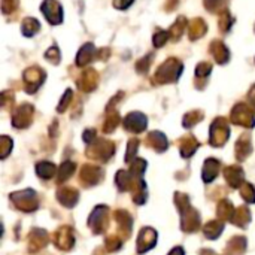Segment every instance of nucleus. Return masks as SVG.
<instances>
[{"label": "nucleus", "mask_w": 255, "mask_h": 255, "mask_svg": "<svg viewBox=\"0 0 255 255\" xmlns=\"http://www.w3.org/2000/svg\"><path fill=\"white\" fill-rule=\"evenodd\" d=\"M182 69H184V66L178 58H169L157 69V72L154 75V81L158 84L176 82L182 73Z\"/></svg>", "instance_id": "1"}, {"label": "nucleus", "mask_w": 255, "mask_h": 255, "mask_svg": "<svg viewBox=\"0 0 255 255\" xmlns=\"http://www.w3.org/2000/svg\"><path fill=\"white\" fill-rule=\"evenodd\" d=\"M46 78V73L37 67V66H33V67H28L27 70H24L22 73V81H24V90L28 93V94H33L45 81Z\"/></svg>", "instance_id": "2"}, {"label": "nucleus", "mask_w": 255, "mask_h": 255, "mask_svg": "<svg viewBox=\"0 0 255 255\" xmlns=\"http://www.w3.org/2000/svg\"><path fill=\"white\" fill-rule=\"evenodd\" d=\"M230 134L229 123L226 118H217L211 126V143L214 146H223Z\"/></svg>", "instance_id": "3"}, {"label": "nucleus", "mask_w": 255, "mask_h": 255, "mask_svg": "<svg viewBox=\"0 0 255 255\" xmlns=\"http://www.w3.org/2000/svg\"><path fill=\"white\" fill-rule=\"evenodd\" d=\"M232 121L238 126L244 127H254L255 115L251 106L245 103H239L232 111Z\"/></svg>", "instance_id": "4"}, {"label": "nucleus", "mask_w": 255, "mask_h": 255, "mask_svg": "<svg viewBox=\"0 0 255 255\" xmlns=\"http://www.w3.org/2000/svg\"><path fill=\"white\" fill-rule=\"evenodd\" d=\"M12 202L15 203V206L21 211L25 212H31L37 208V197L36 193L33 190H25L21 193H15L10 196Z\"/></svg>", "instance_id": "5"}, {"label": "nucleus", "mask_w": 255, "mask_h": 255, "mask_svg": "<svg viewBox=\"0 0 255 255\" xmlns=\"http://www.w3.org/2000/svg\"><path fill=\"white\" fill-rule=\"evenodd\" d=\"M40 10L45 15V18L49 21V24L57 25L63 21V7L57 0H45L40 4Z\"/></svg>", "instance_id": "6"}, {"label": "nucleus", "mask_w": 255, "mask_h": 255, "mask_svg": "<svg viewBox=\"0 0 255 255\" xmlns=\"http://www.w3.org/2000/svg\"><path fill=\"white\" fill-rule=\"evenodd\" d=\"M33 106L28 105V103H24L21 106H18L15 111H13V115H12V124L13 127L16 128H24V127H28L31 120H33Z\"/></svg>", "instance_id": "7"}, {"label": "nucleus", "mask_w": 255, "mask_h": 255, "mask_svg": "<svg viewBox=\"0 0 255 255\" xmlns=\"http://www.w3.org/2000/svg\"><path fill=\"white\" fill-rule=\"evenodd\" d=\"M112 154H114V145L105 139H99L94 143V146L91 149H88V157L96 158V160H102V161H106Z\"/></svg>", "instance_id": "8"}, {"label": "nucleus", "mask_w": 255, "mask_h": 255, "mask_svg": "<svg viewBox=\"0 0 255 255\" xmlns=\"http://www.w3.org/2000/svg\"><path fill=\"white\" fill-rule=\"evenodd\" d=\"M88 224L94 230V233H103V230L108 227V209L105 206L96 208L90 217Z\"/></svg>", "instance_id": "9"}, {"label": "nucleus", "mask_w": 255, "mask_h": 255, "mask_svg": "<svg viewBox=\"0 0 255 255\" xmlns=\"http://www.w3.org/2000/svg\"><path fill=\"white\" fill-rule=\"evenodd\" d=\"M124 127L131 133H140L146 128V117L140 112H131L126 117Z\"/></svg>", "instance_id": "10"}, {"label": "nucleus", "mask_w": 255, "mask_h": 255, "mask_svg": "<svg viewBox=\"0 0 255 255\" xmlns=\"http://www.w3.org/2000/svg\"><path fill=\"white\" fill-rule=\"evenodd\" d=\"M99 82V75L94 69H85L81 75V78L78 79V87L81 91L90 93L97 87Z\"/></svg>", "instance_id": "11"}, {"label": "nucleus", "mask_w": 255, "mask_h": 255, "mask_svg": "<svg viewBox=\"0 0 255 255\" xmlns=\"http://www.w3.org/2000/svg\"><path fill=\"white\" fill-rule=\"evenodd\" d=\"M209 52L218 64H226L230 60V51L223 40H212Z\"/></svg>", "instance_id": "12"}, {"label": "nucleus", "mask_w": 255, "mask_h": 255, "mask_svg": "<svg viewBox=\"0 0 255 255\" xmlns=\"http://www.w3.org/2000/svg\"><path fill=\"white\" fill-rule=\"evenodd\" d=\"M155 241H157V233L152 229L142 230L139 235V241H137V251L146 253L148 250H151L155 245Z\"/></svg>", "instance_id": "13"}, {"label": "nucleus", "mask_w": 255, "mask_h": 255, "mask_svg": "<svg viewBox=\"0 0 255 255\" xmlns=\"http://www.w3.org/2000/svg\"><path fill=\"white\" fill-rule=\"evenodd\" d=\"M96 55H97L96 46H94L93 43H85V45L79 49V52H78V55H76V64H78L79 67H84V66H87L90 61H93Z\"/></svg>", "instance_id": "14"}, {"label": "nucleus", "mask_w": 255, "mask_h": 255, "mask_svg": "<svg viewBox=\"0 0 255 255\" xmlns=\"http://www.w3.org/2000/svg\"><path fill=\"white\" fill-rule=\"evenodd\" d=\"M102 170L96 166L87 164L82 167V173H81V179L87 184V185H94L102 179Z\"/></svg>", "instance_id": "15"}, {"label": "nucleus", "mask_w": 255, "mask_h": 255, "mask_svg": "<svg viewBox=\"0 0 255 255\" xmlns=\"http://www.w3.org/2000/svg\"><path fill=\"white\" fill-rule=\"evenodd\" d=\"M208 31V25L205 22V19L202 18H194L193 21H190L188 24V36L191 40H197L202 36H205V33Z\"/></svg>", "instance_id": "16"}, {"label": "nucleus", "mask_w": 255, "mask_h": 255, "mask_svg": "<svg viewBox=\"0 0 255 255\" xmlns=\"http://www.w3.org/2000/svg\"><path fill=\"white\" fill-rule=\"evenodd\" d=\"M55 245L61 250H69L73 247V233L70 229L64 227L57 232L55 235Z\"/></svg>", "instance_id": "17"}, {"label": "nucleus", "mask_w": 255, "mask_h": 255, "mask_svg": "<svg viewBox=\"0 0 255 255\" xmlns=\"http://www.w3.org/2000/svg\"><path fill=\"white\" fill-rule=\"evenodd\" d=\"M226 179L227 182L235 187V188H239L242 187V179H244V173H242V169L238 167V166H232L229 169H226Z\"/></svg>", "instance_id": "18"}, {"label": "nucleus", "mask_w": 255, "mask_h": 255, "mask_svg": "<svg viewBox=\"0 0 255 255\" xmlns=\"http://www.w3.org/2000/svg\"><path fill=\"white\" fill-rule=\"evenodd\" d=\"M146 143L149 145V146H152L154 149H157V151H164L166 148H167V139H166V136L163 134V133H160V131H152V133H149V136H148V139H146Z\"/></svg>", "instance_id": "19"}, {"label": "nucleus", "mask_w": 255, "mask_h": 255, "mask_svg": "<svg viewBox=\"0 0 255 255\" xmlns=\"http://www.w3.org/2000/svg\"><path fill=\"white\" fill-rule=\"evenodd\" d=\"M78 200V193L75 188L66 187L58 191V202L64 206H73Z\"/></svg>", "instance_id": "20"}, {"label": "nucleus", "mask_w": 255, "mask_h": 255, "mask_svg": "<svg viewBox=\"0 0 255 255\" xmlns=\"http://www.w3.org/2000/svg\"><path fill=\"white\" fill-rule=\"evenodd\" d=\"M199 142L193 137V136H185L181 139L179 148H181V154L182 157H190L191 154H194V151L197 149Z\"/></svg>", "instance_id": "21"}, {"label": "nucleus", "mask_w": 255, "mask_h": 255, "mask_svg": "<svg viewBox=\"0 0 255 255\" xmlns=\"http://www.w3.org/2000/svg\"><path fill=\"white\" fill-rule=\"evenodd\" d=\"M218 169H220V163L217 160H214V158H209L205 163V167H203V179H205V182H211L214 178H217Z\"/></svg>", "instance_id": "22"}, {"label": "nucleus", "mask_w": 255, "mask_h": 255, "mask_svg": "<svg viewBox=\"0 0 255 255\" xmlns=\"http://www.w3.org/2000/svg\"><path fill=\"white\" fill-rule=\"evenodd\" d=\"M39 30H40V22H39L36 18H25V19L22 21L21 31H22L24 36L31 37V36H34Z\"/></svg>", "instance_id": "23"}, {"label": "nucleus", "mask_w": 255, "mask_h": 255, "mask_svg": "<svg viewBox=\"0 0 255 255\" xmlns=\"http://www.w3.org/2000/svg\"><path fill=\"white\" fill-rule=\"evenodd\" d=\"M253 146H251V140L248 137V134H244L239 140H238V145H236V154H238V158L244 160L245 157H248V154L251 152Z\"/></svg>", "instance_id": "24"}, {"label": "nucleus", "mask_w": 255, "mask_h": 255, "mask_svg": "<svg viewBox=\"0 0 255 255\" xmlns=\"http://www.w3.org/2000/svg\"><path fill=\"white\" fill-rule=\"evenodd\" d=\"M48 242V236L43 230H34L31 233V238H30V244L33 247V251L36 250H40L42 247H45V244Z\"/></svg>", "instance_id": "25"}, {"label": "nucleus", "mask_w": 255, "mask_h": 255, "mask_svg": "<svg viewBox=\"0 0 255 255\" xmlns=\"http://www.w3.org/2000/svg\"><path fill=\"white\" fill-rule=\"evenodd\" d=\"M223 227H224V224H223L221 221H212V223H209V224L205 226L203 232H205L206 238H209V239H217V238L221 235Z\"/></svg>", "instance_id": "26"}, {"label": "nucleus", "mask_w": 255, "mask_h": 255, "mask_svg": "<svg viewBox=\"0 0 255 255\" xmlns=\"http://www.w3.org/2000/svg\"><path fill=\"white\" fill-rule=\"evenodd\" d=\"M185 25H187V18H185V16H179V18L176 19V22H175V24L170 27V30H169L170 37H172L173 40H178V39L182 36Z\"/></svg>", "instance_id": "27"}, {"label": "nucleus", "mask_w": 255, "mask_h": 255, "mask_svg": "<svg viewBox=\"0 0 255 255\" xmlns=\"http://www.w3.org/2000/svg\"><path fill=\"white\" fill-rule=\"evenodd\" d=\"M120 124V115L112 111V109H108V117H106V121H105V126H103V130L106 133H111L117 128V126Z\"/></svg>", "instance_id": "28"}, {"label": "nucleus", "mask_w": 255, "mask_h": 255, "mask_svg": "<svg viewBox=\"0 0 255 255\" xmlns=\"http://www.w3.org/2000/svg\"><path fill=\"white\" fill-rule=\"evenodd\" d=\"M36 170H37V175L43 179H48L51 178L54 173H55V166L52 163H48V161H42L36 166Z\"/></svg>", "instance_id": "29"}, {"label": "nucleus", "mask_w": 255, "mask_h": 255, "mask_svg": "<svg viewBox=\"0 0 255 255\" xmlns=\"http://www.w3.org/2000/svg\"><path fill=\"white\" fill-rule=\"evenodd\" d=\"M233 22H235V18L230 15V12H229L227 9L223 10V12L220 13V30H221V31L227 33V31L232 28Z\"/></svg>", "instance_id": "30"}, {"label": "nucleus", "mask_w": 255, "mask_h": 255, "mask_svg": "<svg viewBox=\"0 0 255 255\" xmlns=\"http://www.w3.org/2000/svg\"><path fill=\"white\" fill-rule=\"evenodd\" d=\"M251 215H250V211L247 208H239L233 217V223L238 224V226H245L248 221H250Z\"/></svg>", "instance_id": "31"}, {"label": "nucleus", "mask_w": 255, "mask_h": 255, "mask_svg": "<svg viewBox=\"0 0 255 255\" xmlns=\"http://www.w3.org/2000/svg\"><path fill=\"white\" fill-rule=\"evenodd\" d=\"M202 120H203V114L200 111H193V112H188L184 117V126L185 127H193V126H196Z\"/></svg>", "instance_id": "32"}, {"label": "nucleus", "mask_w": 255, "mask_h": 255, "mask_svg": "<svg viewBox=\"0 0 255 255\" xmlns=\"http://www.w3.org/2000/svg\"><path fill=\"white\" fill-rule=\"evenodd\" d=\"M218 217L224 221V220H230L233 217V208L227 200H223L218 206Z\"/></svg>", "instance_id": "33"}, {"label": "nucleus", "mask_w": 255, "mask_h": 255, "mask_svg": "<svg viewBox=\"0 0 255 255\" xmlns=\"http://www.w3.org/2000/svg\"><path fill=\"white\" fill-rule=\"evenodd\" d=\"M169 37H170V33L169 31H166V30H157L154 33V36H152V43H154L155 48H161L167 42Z\"/></svg>", "instance_id": "34"}, {"label": "nucleus", "mask_w": 255, "mask_h": 255, "mask_svg": "<svg viewBox=\"0 0 255 255\" xmlns=\"http://www.w3.org/2000/svg\"><path fill=\"white\" fill-rule=\"evenodd\" d=\"M73 170H75V164H73L72 161H64V163L61 164V167H60L58 182H63V181H66L67 178H70L72 173H73Z\"/></svg>", "instance_id": "35"}, {"label": "nucleus", "mask_w": 255, "mask_h": 255, "mask_svg": "<svg viewBox=\"0 0 255 255\" xmlns=\"http://www.w3.org/2000/svg\"><path fill=\"white\" fill-rule=\"evenodd\" d=\"M245 244H247V241L244 238H235L229 245V251L232 254H241L245 250Z\"/></svg>", "instance_id": "36"}, {"label": "nucleus", "mask_w": 255, "mask_h": 255, "mask_svg": "<svg viewBox=\"0 0 255 255\" xmlns=\"http://www.w3.org/2000/svg\"><path fill=\"white\" fill-rule=\"evenodd\" d=\"M226 3H227V0H205V6L211 12L226 10Z\"/></svg>", "instance_id": "37"}, {"label": "nucleus", "mask_w": 255, "mask_h": 255, "mask_svg": "<svg viewBox=\"0 0 255 255\" xmlns=\"http://www.w3.org/2000/svg\"><path fill=\"white\" fill-rule=\"evenodd\" d=\"M45 58L48 60V61H51L52 64H58L60 63V60H61V54H60V49L54 45V46H51L46 52H45Z\"/></svg>", "instance_id": "38"}, {"label": "nucleus", "mask_w": 255, "mask_h": 255, "mask_svg": "<svg viewBox=\"0 0 255 255\" xmlns=\"http://www.w3.org/2000/svg\"><path fill=\"white\" fill-rule=\"evenodd\" d=\"M211 70H212V64H211V63H208V61L199 63L197 67H196V76L205 79L206 76H209Z\"/></svg>", "instance_id": "39"}, {"label": "nucleus", "mask_w": 255, "mask_h": 255, "mask_svg": "<svg viewBox=\"0 0 255 255\" xmlns=\"http://www.w3.org/2000/svg\"><path fill=\"white\" fill-rule=\"evenodd\" d=\"M72 99H73V91H72V90H66L64 96L61 97V100H60V103H58L57 111H58V112H64V111L69 108V105L72 103Z\"/></svg>", "instance_id": "40"}, {"label": "nucleus", "mask_w": 255, "mask_h": 255, "mask_svg": "<svg viewBox=\"0 0 255 255\" xmlns=\"http://www.w3.org/2000/svg\"><path fill=\"white\" fill-rule=\"evenodd\" d=\"M151 61H152V54L143 57L142 60H139V61L136 63V70H137L139 73H146L148 69H149V66H151Z\"/></svg>", "instance_id": "41"}, {"label": "nucleus", "mask_w": 255, "mask_h": 255, "mask_svg": "<svg viewBox=\"0 0 255 255\" xmlns=\"http://www.w3.org/2000/svg\"><path fill=\"white\" fill-rule=\"evenodd\" d=\"M241 191H242V196L247 202H255V190L251 184H244L241 187Z\"/></svg>", "instance_id": "42"}, {"label": "nucleus", "mask_w": 255, "mask_h": 255, "mask_svg": "<svg viewBox=\"0 0 255 255\" xmlns=\"http://www.w3.org/2000/svg\"><path fill=\"white\" fill-rule=\"evenodd\" d=\"M18 3H19L18 0H1V10H3V13L7 15V13L13 12L18 7Z\"/></svg>", "instance_id": "43"}, {"label": "nucleus", "mask_w": 255, "mask_h": 255, "mask_svg": "<svg viewBox=\"0 0 255 255\" xmlns=\"http://www.w3.org/2000/svg\"><path fill=\"white\" fill-rule=\"evenodd\" d=\"M137 146H139V140L137 139H131L128 142V149H127V155H126V161H130V155L133 158V155L136 154L137 151Z\"/></svg>", "instance_id": "44"}, {"label": "nucleus", "mask_w": 255, "mask_h": 255, "mask_svg": "<svg viewBox=\"0 0 255 255\" xmlns=\"http://www.w3.org/2000/svg\"><path fill=\"white\" fill-rule=\"evenodd\" d=\"M120 247H121V241L117 236H111V238L106 239V248H108V251H115Z\"/></svg>", "instance_id": "45"}, {"label": "nucleus", "mask_w": 255, "mask_h": 255, "mask_svg": "<svg viewBox=\"0 0 255 255\" xmlns=\"http://www.w3.org/2000/svg\"><path fill=\"white\" fill-rule=\"evenodd\" d=\"M133 1H134V0H114V6H115L117 9H120V10H124V9L130 7Z\"/></svg>", "instance_id": "46"}, {"label": "nucleus", "mask_w": 255, "mask_h": 255, "mask_svg": "<svg viewBox=\"0 0 255 255\" xmlns=\"http://www.w3.org/2000/svg\"><path fill=\"white\" fill-rule=\"evenodd\" d=\"M1 143H3V154H1V157H6V155H7V152L10 151V146H12V140H10L9 137L3 136V137H1Z\"/></svg>", "instance_id": "47"}, {"label": "nucleus", "mask_w": 255, "mask_h": 255, "mask_svg": "<svg viewBox=\"0 0 255 255\" xmlns=\"http://www.w3.org/2000/svg\"><path fill=\"white\" fill-rule=\"evenodd\" d=\"M84 140H85L87 143H93V142H96V130H93V128L87 130V131L84 133Z\"/></svg>", "instance_id": "48"}, {"label": "nucleus", "mask_w": 255, "mask_h": 255, "mask_svg": "<svg viewBox=\"0 0 255 255\" xmlns=\"http://www.w3.org/2000/svg\"><path fill=\"white\" fill-rule=\"evenodd\" d=\"M109 55H111V51H109L108 48H103V49H100V51L97 52V57H99L100 60H106Z\"/></svg>", "instance_id": "49"}, {"label": "nucleus", "mask_w": 255, "mask_h": 255, "mask_svg": "<svg viewBox=\"0 0 255 255\" xmlns=\"http://www.w3.org/2000/svg\"><path fill=\"white\" fill-rule=\"evenodd\" d=\"M176 4H178V0H169V1L166 3V9H167L169 12H172V10L176 7Z\"/></svg>", "instance_id": "50"}, {"label": "nucleus", "mask_w": 255, "mask_h": 255, "mask_svg": "<svg viewBox=\"0 0 255 255\" xmlns=\"http://www.w3.org/2000/svg\"><path fill=\"white\" fill-rule=\"evenodd\" d=\"M248 97H250L251 106H253V108L255 109V85L253 87V88H251V91H250V96H248Z\"/></svg>", "instance_id": "51"}, {"label": "nucleus", "mask_w": 255, "mask_h": 255, "mask_svg": "<svg viewBox=\"0 0 255 255\" xmlns=\"http://www.w3.org/2000/svg\"><path fill=\"white\" fill-rule=\"evenodd\" d=\"M169 255H184V251H182V248H175Z\"/></svg>", "instance_id": "52"}]
</instances>
